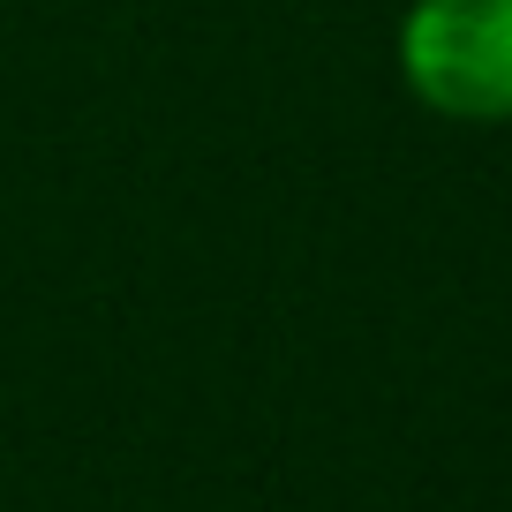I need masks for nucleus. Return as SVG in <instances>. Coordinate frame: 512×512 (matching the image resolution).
Masks as SVG:
<instances>
[{
	"label": "nucleus",
	"mask_w": 512,
	"mask_h": 512,
	"mask_svg": "<svg viewBox=\"0 0 512 512\" xmlns=\"http://www.w3.org/2000/svg\"><path fill=\"white\" fill-rule=\"evenodd\" d=\"M400 83L467 128L512 121V0H407Z\"/></svg>",
	"instance_id": "1"
}]
</instances>
